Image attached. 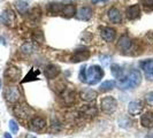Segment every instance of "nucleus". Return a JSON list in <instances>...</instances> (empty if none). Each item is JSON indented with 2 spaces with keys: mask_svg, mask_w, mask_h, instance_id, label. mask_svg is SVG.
Wrapping results in <instances>:
<instances>
[{
  "mask_svg": "<svg viewBox=\"0 0 153 138\" xmlns=\"http://www.w3.org/2000/svg\"><path fill=\"white\" fill-rule=\"evenodd\" d=\"M102 77H104V70L99 66H90L89 68H86V66H82L78 74V78L81 79V82L89 85L99 83Z\"/></svg>",
  "mask_w": 153,
  "mask_h": 138,
  "instance_id": "1",
  "label": "nucleus"
},
{
  "mask_svg": "<svg viewBox=\"0 0 153 138\" xmlns=\"http://www.w3.org/2000/svg\"><path fill=\"white\" fill-rule=\"evenodd\" d=\"M142 78L143 77H142L140 71L137 70V69H134L127 76L123 77L121 81H117L116 86H119L121 90H131V89L137 88L138 85L140 84Z\"/></svg>",
  "mask_w": 153,
  "mask_h": 138,
  "instance_id": "2",
  "label": "nucleus"
},
{
  "mask_svg": "<svg viewBox=\"0 0 153 138\" xmlns=\"http://www.w3.org/2000/svg\"><path fill=\"white\" fill-rule=\"evenodd\" d=\"M100 108L102 111V113L105 114H113L116 108H117V102L115 98L111 97V96H107V97H104L101 101H100Z\"/></svg>",
  "mask_w": 153,
  "mask_h": 138,
  "instance_id": "3",
  "label": "nucleus"
},
{
  "mask_svg": "<svg viewBox=\"0 0 153 138\" xmlns=\"http://www.w3.org/2000/svg\"><path fill=\"white\" fill-rule=\"evenodd\" d=\"M13 112L16 115V117H19L20 120H27L31 114H32V109L29 106H27L25 104H17L13 108Z\"/></svg>",
  "mask_w": 153,
  "mask_h": 138,
  "instance_id": "4",
  "label": "nucleus"
},
{
  "mask_svg": "<svg viewBox=\"0 0 153 138\" xmlns=\"http://www.w3.org/2000/svg\"><path fill=\"white\" fill-rule=\"evenodd\" d=\"M20 97H21V93H20V90L17 89V86H8L5 90V98L10 104L17 102L20 100Z\"/></svg>",
  "mask_w": 153,
  "mask_h": 138,
  "instance_id": "5",
  "label": "nucleus"
},
{
  "mask_svg": "<svg viewBox=\"0 0 153 138\" xmlns=\"http://www.w3.org/2000/svg\"><path fill=\"white\" fill-rule=\"evenodd\" d=\"M0 21L4 23L5 25H7L9 28H13L15 25V21H16V17L15 14L12 9H6L1 13L0 15Z\"/></svg>",
  "mask_w": 153,
  "mask_h": 138,
  "instance_id": "6",
  "label": "nucleus"
},
{
  "mask_svg": "<svg viewBox=\"0 0 153 138\" xmlns=\"http://www.w3.org/2000/svg\"><path fill=\"white\" fill-rule=\"evenodd\" d=\"M22 76V71H21V69L15 67V66H10V67H8L6 69V71H5V77L9 79V81H12V82H16V81H19L20 78Z\"/></svg>",
  "mask_w": 153,
  "mask_h": 138,
  "instance_id": "7",
  "label": "nucleus"
},
{
  "mask_svg": "<svg viewBox=\"0 0 153 138\" xmlns=\"http://www.w3.org/2000/svg\"><path fill=\"white\" fill-rule=\"evenodd\" d=\"M61 73V69L58 65H54V63H51L48 66H46L45 70H44V75L46 76V78L48 79H54L60 75Z\"/></svg>",
  "mask_w": 153,
  "mask_h": 138,
  "instance_id": "8",
  "label": "nucleus"
},
{
  "mask_svg": "<svg viewBox=\"0 0 153 138\" xmlns=\"http://www.w3.org/2000/svg\"><path fill=\"white\" fill-rule=\"evenodd\" d=\"M78 113L84 117H94L98 114V108L96 107V105H84L78 109Z\"/></svg>",
  "mask_w": 153,
  "mask_h": 138,
  "instance_id": "9",
  "label": "nucleus"
},
{
  "mask_svg": "<svg viewBox=\"0 0 153 138\" xmlns=\"http://www.w3.org/2000/svg\"><path fill=\"white\" fill-rule=\"evenodd\" d=\"M92 9L90 7H81L78 10H76V19L79 21H89L92 17Z\"/></svg>",
  "mask_w": 153,
  "mask_h": 138,
  "instance_id": "10",
  "label": "nucleus"
},
{
  "mask_svg": "<svg viewBox=\"0 0 153 138\" xmlns=\"http://www.w3.org/2000/svg\"><path fill=\"white\" fill-rule=\"evenodd\" d=\"M140 67L144 70L145 77L149 81H153V60H146L140 62Z\"/></svg>",
  "mask_w": 153,
  "mask_h": 138,
  "instance_id": "11",
  "label": "nucleus"
},
{
  "mask_svg": "<svg viewBox=\"0 0 153 138\" xmlns=\"http://www.w3.org/2000/svg\"><path fill=\"white\" fill-rule=\"evenodd\" d=\"M30 124H31V129H32V130L39 131L45 128L46 120L44 117H42V116H35V117H32Z\"/></svg>",
  "mask_w": 153,
  "mask_h": 138,
  "instance_id": "12",
  "label": "nucleus"
},
{
  "mask_svg": "<svg viewBox=\"0 0 153 138\" xmlns=\"http://www.w3.org/2000/svg\"><path fill=\"white\" fill-rule=\"evenodd\" d=\"M100 36L105 42H112L115 38V30L109 27H104L100 29Z\"/></svg>",
  "mask_w": 153,
  "mask_h": 138,
  "instance_id": "13",
  "label": "nucleus"
},
{
  "mask_svg": "<svg viewBox=\"0 0 153 138\" xmlns=\"http://www.w3.org/2000/svg\"><path fill=\"white\" fill-rule=\"evenodd\" d=\"M90 56V52L88 50H77L75 51V53L73 54L71 56V61L73 62H81V61H85L88 60Z\"/></svg>",
  "mask_w": 153,
  "mask_h": 138,
  "instance_id": "14",
  "label": "nucleus"
},
{
  "mask_svg": "<svg viewBox=\"0 0 153 138\" xmlns=\"http://www.w3.org/2000/svg\"><path fill=\"white\" fill-rule=\"evenodd\" d=\"M107 14L109 21L115 23V24H119V23H121V21H122V15H121V13H120V10L117 8L112 7L108 10Z\"/></svg>",
  "mask_w": 153,
  "mask_h": 138,
  "instance_id": "15",
  "label": "nucleus"
},
{
  "mask_svg": "<svg viewBox=\"0 0 153 138\" xmlns=\"http://www.w3.org/2000/svg\"><path fill=\"white\" fill-rule=\"evenodd\" d=\"M127 17L129 20H137L138 17L140 16V7L139 5H132V6H129L127 8Z\"/></svg>",
  "mask_w": 153,
  "mask_h": 138,
  "instance_id": "16",
  "label": "nucleus"
},
{
  "mask_svg": "<svg viewBox=\"0 0 153 138\" xmlns=\"http://www.w3.org/2000/svg\"><path fill=\"white\" fill-rule=\"evenodd\" d=\"M143 111V104L138 100H135V101H131L128 106V112L129 114L131 115H138L142 113Z\"/></svg>",
  "mask_w": 153,
  "mask_h": 138,
  "instance_id": "17",
  "label": "nucleus"
},
{
  "mask_svg": "<svg viewBox=\"0 0 153 138\" xmlns=\"http://www.w3.org/2000/svg\"><path fill=\"white\" fill-rule=\"evenodd\" d=\"M131 45H132V42H131V39L127 35L121 36L119 38V40H117V47L121 48L122 51H128L131 47Z\"/></svg>",
  "mask_w": 153,
  "mask_h": 138,
  "instance_id": "18",
  "label": "nucleus"
},
{
  "mask_svg": "<svg viewBox=\"0 0 153 138\" xmlns=\"http://www.w3.org/2000/svg\"><path fill=\"white\" fill-rule=\"evenodd\" d=\"M140 124L144 128H152L153 127V113L146 112L140 116Z\"/></svg>",
  "mask_w": 153,
  "mask_h": 138,
  "instance_id": "19",
  "label": "nucleus"
},
{
  "mask_svg": "<svg viewBox=\"0 0 153 138\" xmlns=\"http://www.w3.org/2000/svg\"><path fill=\"white\" fill-rule=\"evenodd\" d=\"M75 97H76L75 92L71 91V90H67V89L61 93L62 101H63L66 105H71V104L75 101Z\"/></svg>",
  "mask_w": 153,
  "mask_h": 138,
  "instance_id": "20",
  "label": "nucleus"
},
{
  "mask_svg": "<svg viewBox=\"0 0 153 138\" xmlns=\"http://www.w3.org/2000/svg\"><path fill=\"white\" fill-rule=\"evenodd\" d=\"M111 73H112V75L117 81H121L123 77H124V70H123L122 67L120 65H116V63L111 66Z\"/></svg>",
  "mask_w": 153,
  "mask_h": 138,
  "instance_id": "21",
  "label": "nucleus"
},
{
  "mask_svg": "<svg viewBox=\"0 0 153 138\" xmlns=\"http://www.w3.org/2000/svg\"><path fill=\"white\" fill-rule=\"evenodd\" d=\"M79 96H81V98L83 100H85V101H92V100L97 97V92L91 90V89H86V90L81 91Z\"/></svg>",
  "mask_w": 153,
  "mask_h": 138,
  "instance_id": "22",
  "label": "nucleus"
},
{
  "mask_svg": "<svg viewBox=\"0 0 153 138\" xmlns=\"http://www.w3.org/2000/svg\"><path fill=\"white\" fill-rule=\"evenodd\" d=\"M62 14L66 17H73L76 14V7L74 5H65L62 8Z\"/></svg>",
  "mask_w": 153,
  "mask_h": 138,
  "instance_id": "23",
  "label": "nucleus"
},
{
  "mask_svg": "<svg viewBox=\"0 0 153 138\" xmlns=\"http://www.w3.org/2000/svg\"><path fill=\"white\" fill-rule=\"evenodd\" d=\"M62 8H63V5L62 4H58V2H52V4H48L47 6V9L50 13L52 14H58V13H61Z\"/></svg>",
  "mask_w": 153,
  "mask_h": 138,
  "instance_id": "24",
  "label": "nucleus"
},
{
  "mask_svg": "<svg viewBox=\"0 0 153 138\" xmlns=\"http://www.w3.org/2000/svg\"><path fill=\"white\" fill-rule=\"evenodd\" d=\"M115 86H116V82L115 81H106V82H104L102 84L100 85V91L101 92H107V91H111V90H113Z\"/></svg>",
  "mask_w": 153,
  "mask_h": 138,
  "instance_id": "25",
  "label": "nucleus"
},
{
  "mask_svg": "<svg viewBox=\"0 0 153 138\" xmlns=\"http://www.w3.org/2000/svg\"><path fill=\"white\" fill-rule=\"evenodd\" d=\"M38 74H39L38 70L31 69L30 71H29V74H28V75L25 76V78L22 81V83H27V82H30V81H36V79H38Z\"/></svg>",
  "mask_w": 153,
  "mask_h": 138,
  "instance_id": "26",
  "label": "nucleus"
},
{
  "mask_svg": "<svg viewBox=\"0 0 153 138\" xmlns=\"http://www.w3.org/2000/svg\"><path fill=\"white\" fill-rule=\"evenodd\" d=\"M15 7H16V9L21 13V14H24V13H27V10H28V8H29V5H28V2H27V1L19 0V1L15 4Z\"/></svg>",
  "mask_w": 153,
  "mask_h": 138,
  "instance_id": "27",
  "label": "nucleus"
},
{
  "mask_svg": "<svg viewBox=\"0 0 153 138\" xmlns=\"http://www.w3.org/2000/svg\"><path fill=\"white\" fill-rule=\"evenodd\" d=\"M36 47L35 45L32 44V43H25V44H23L21 46V52L24 54H30L33 52V50H35Z\"/></svg>",
  "mask_w": 153,
  "mask_h": 138,
  "instance_id": "28",
  "label": "nucleus"
},
{
  "mask_svg": "<svg viewBox=\"0 0 153 138\" xmlns=\"http://www.w3.org/2000/svg\"><path fill=\"white\" fill-rule=\"evenodd\" d=\"M9 129L13 134H17L19 132V124H17V122L14 121V120H10L9 121Z\"/></svg>",
  "mask_w": 153,
  "mask_h": 138,
  "instance_id": "29",
  "label": "nucleus"
},
{
  "mask_svg": "<svg viewBox=\"0 0 153 138\" xmlns=\"http://www.w3.org/2000/svg\"><path fill=\"white\" fill-rule=\"evenodd\" d=\"M99 60H100V62H101V65L106 67V66L109 65V62H111V56H109V55H100Z\"/></svg>",
  "mask_w": 153,
  "mask_h": 138,
  "instance_id": "30",
  "label": "nucleus"
},
{
  "mask_svg": "<svg viewBox=\"0 0 153 138\" xmlns=\"http://www.w3.org/2000/svg\"><path fill=\"white\" fill-rule=\"evenodd\" d=\"M145 100L146 102L150 105V106H153V91L152 92H149L145 96Z\"/></svg>",
  "mask_w": 153,
  "mask_h": 138,
  "instance_id": "31",
  "label": "nucleus"
},
{
  "mask_svg": "<svg viewBox=\"0 0 153 138\" xmlns=\"http://www.w3.org/2000/svg\"><path fill=\"white\" fill-rule=\"evenodd\" d=\"M143 4L146 7H153V0H143Z\"/></svg>",
  "mask_w": 153,
  "mask_h": 138,
  "instance_id": "32",
  "label": "nucleus"
},
{
  "mask_svg": "<svg viewBox=\"0 0 153 138\" xmlns=\"http://www.w3.org/2000/svg\"><path fill=\"white\" fill-rule=\"evenodd\" d=\"M107 0H92V2L93 4H104V2H106Z\"/></svg>",
  "mask_w": 153,
  "mask_h": 138,
  "instance_id": "33",
  "label": "nucleus"
},
{
  "mask_svg": "<svg viewBox=\"0 0 153 138\" xmlns=\"http://www.w3.org/2000/svg\"><path fill=\"white\" fill-rule=\"evenodd\" d=\"M4 138H12V136H10V134H8V132H6V134L4 135Z\"/></svg>",
  "mask_w": 153,
  "mask_h": 138,
  "instance_id": "34",
  "label": "nucleus"
},
{
  "mask_svg": "<svg viewBox=\"0 0 153 138\" xmlns=\"http://www.w3.org/2000/svg\"><path fill=\"white\" fill-rule=\"evenodd\" d=\"M0 88H1V79H0Z\"/></svg>",
  "mask_w": 153,
  "mask_h": 138,
  "instance_id": "35",
  "label": "nucleus"
}]
</instances>
